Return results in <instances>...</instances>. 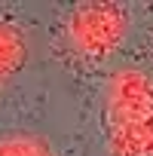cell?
I'll list each match as a JSON object with an SVG mask.
<instances>
[{"label":"cell","instance_id":"cell-1","mask_svg":"<svg viewBox=\"0 0 153 156\" xmlns=\"http://www.w3.org/2000/svg\"><path fill=\"white\" fill-rule=\"evenodd\" d=\"M104 122L110 156H153V76L119 67L104 86Z\"/></svg>","mask_w":153,"mask_h":156},{"label":"cell","instance_id":"cell-2","mask_svg":"<svg viewBox=\"0 0 153 156\" xmlns=\"http://www.w3.org/2000/svg\"><path fill=\"white\" fill-rule=\"evenodd\" d=\"M129 31V9L123 3H110V0H95V3H83L67 16L64 25V40L86 61H101L107 58L126 37Z\"/></svg>","mask_w":153,"mask_h":156},{"label":"cell","instance_id":"cell-4","mask_svg":"<svg viewBox=\"0 0 153 156\" xmlns=\"http://www.w3.org/2000/svg\"><path fill=\"white\" fill-rule=\"evenodd\" d=\"M0 156H58L55 147L34 132H9L0 135Z\"/></svg>","mask_w":153,"mask_h":156},{"label":"cell","instance_id":"cell-3","mask_svg":"<svg viewBox=\"0 0 153 156\" xmlns=\"http://www.w3.org/2000/svg\"><path fill=\"white\" fill-rule=\"evenodd\" d=\"M25 61H28V40H25L22 28L0 19V86L12 80L25 67Z\"/></svg>","mask_w":153,"mask_h":156}]
</instances>
